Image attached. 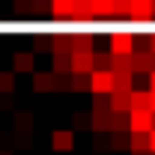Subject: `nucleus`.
<instances>
[]
</instances>
